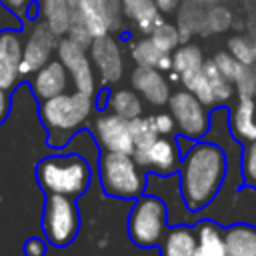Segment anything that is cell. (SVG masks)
<instances>
[{
    "label": "cell",
    "mask_w": 256,
    "mask_h": 256,
    "mask_svg": "<svg viewBox=\"0 0 256 256\" xmlns=\"http://www.w3.org/2000/svg\"><path fill=\"white\" fill-rule=\"evenodd\" d=\"M152 122H154V128L158 132V136H172L174 130H176V122H174V116L170 112H158L152 116Z\"/></svg>",
    "instance_id": "cell-34"
},
{
    "label": "cell",
    "mask_w": 256,
    "mask_h": 256,
    "mask_svg": "<svg viewBox=\"0 0 256 256\" xmlns=\"http://www.w3.org/2000/svg\"><path fill=\"white\" fill-rule=\"evenodd\" d=\"M120 0H78L72 8L68 38L88 48L94 38L110 34V30L120 28Z\"/></svg>",
    "instance_id": "cell-4"
},
{
    "label": "cell",
    "mask_w": 256,
    "mask_h": 256,
    "mask_svg": "<svg viewBox=\"0 0 256 256\" xmlns=\"http://www.w3.org/2000/svg\"><path fill=\"white\" fill-rule=\"evenodd\" d=\"M78 0H40L44 22L58 34H68L70 28V18H72V8L76 6Z\"/></svg>",
    "instance_id": "cell-23"
},
{
    "label": "cell",
    "mask_w": 256,
    "mask_h": 256,
    "mask_svg": "<svg viewBox=\"0 0 256 256\" xmlns=\"http://www.w3.org/2000/svg\"><path fill=\"white\" fill-rule=\"evenodd\" d=\"M232 26V12L222 4H212L204 8V26L200 34H218Z\"/></svg>",
    "instance_id": "cell-27"
},
{
    "label": "cell",
    "mask_w": 256,
    "mask_h": 256,
    "mask_svg": "<svg viewBox=\"0 0 256 256\" xmlns=\"http://www.w3.org/2000/svg\"><path fill=\"white\" fill-rule=\"evenodd\" d=\"M122 16L132 20L136 28L144 34H150L156 24L162 22L160 8L154 0H120Z\"/></svg>",
    "instance_id": "cell-18"
},
{
    "label": "cell",
    "mask_w": 256,
    "mask_h": 256,
    "mask_svg": "<svg viewBox=\"0 0 256 256\" xmlns=\"http://www.w3.org/2000/svg\"><path fill=\"white\" fill-rule=\"evenodd\" d=\"M150 40L156 44V48L162 52V54H172L178 46H180V32L174 24H168V22H160L154 26V30L148 34Z\"/></svg>",
    "instance_id": "cell-28"
},
{
    "label": "cell",
    "mask_w": 256,
    "mask_h": 256,
    "mask_svg": "<svg viewBox=\"0 0 256 256\" xmlns=\"http://www.w3.org/2000/svg\"><path fill=\"white\" fill-rule=\"evenodd\" d=\"M202 26H204V6H200L192 0H186L178 10L176 28L180 32V40L188 42L192 34L202 32Z\"/></svg>",
    "instance_id": "cell-25"
},
{
    "label": "cell",
    "mask_w": 256,
    "mask_h": 256,
    "mask_svg": "<svg viewBox=\"0 0 256 256\" xmlns=\"http://www.w3.org/2000/svg\"><path fill=\"white\" fill-rule=\"evenodd\" d=\"M168 108H170V114L174 116L176 132L182 138L190 142L204 138V134L210 128V114H208V108L190 90H178L170 94Z\"/></svg>",
    "instance_id": "cell-8"
},
{
    "label": "cell",
    "mask_w": 256,
    "mask_h": 256,
    "mask_svg": "<svg viewBox=\"0 0 256 256\" xmlns=\"http://www.w3.org/2000/svg\"><path fill=\"white\" fill-rule=\"evenodd\" d=\"M214 64H216V68L224 74V78H228L232 84L242 76V72H244V64L242 62H238L228 50H222V52H216L214 54Z\"/></svg>",
    "instance_id": "cell-32"
},
{
    "label": "cell",
    "mask_w": 256,
    "mask_h": 256,
    "mask_svg": "<svg viewBox=\"0 0 256 256\" xmlns=\"http://www.w3.org/2000/svg\"><path fill=\"white\" fill-rule=\"evenodd\" d=\"M160 246V256H192L196 248V230L186 224L166 230Z\"/></svg>",
    "instance_id": "cell-20"
},
{
    "label": "cell",
    "mask_w": 256,
    "mask_h": 256,
    "mask_svg": "<svg viewBox=\"0 0 256 256\" xmlns=\"http://www.w3.org/2000/svg\"><path fill=\"white\" fill-rule=\"evenodd\" d=\"M108 108L110 112L126 118V120H134L138 116H142V98L134 88H118L114 92L108 94Z\"/></svg>",
    "instance_id": "cell-24"
},
{
    "label": "cell",
    "mask_w": 256,
    "mask_h": 256,
    "mask_svg": "<svg viewBox=\"0 0 256 256\" xmlns=\"http://www.w3.org/2000/svg\"><path fill=\"white\" fill-rule=\"evenodd\" d=\"M166 226H168V212L164 200L150 194L138 196L126 220L128 238L138 248H154L162 242L166 234Z\"/></svg>",
    "instance_id": "cell-6"
},
{
    "label": "cell",
    "mask_w": 256,
    "mask_h": 256,
    "mask_svg": "<svg viewBox=\"0 0 256 256\" xmlns=\"http://www.w3.org/2000/svg\"><path fill=\"white\" fill-rule=\"evenodd\" d=\"M226 256H256V226L232 224L224 228Z\"/></svg>",
    "instance_id": "cell-21"
},
{
    "label": "cell",
    "mask_w": 256,
    "mask_h": 256,
    "mask_svg": "<svg viewBox=\"0 0 256 256\" xmlns=\"http://www.w3.org/2000/svg\"><path fill=\"white\" fill-rule=\"evenodd\" d=\"M58 46V34L42 20L36 22L30 36L24 42V56H22V78L34 74L44 64L50 62L52 52Z\"/></svg>",
    "instance_id": "cell-12"
},
{
    "label": "cell",
    "mask_w": 256,
    "mask_h": 256,
    "mask_svg": "<svg viewBox=\"0 0 256 256\" xmlns=\"http://www.w3.org/2000/svg\"><path fill=\"white\" fill-rule=\"evenodd\" d=\"M12 112V92L6 88H0V126L8 120Z\"/></svg>",
    "instance_id": "cell-37"
},
{
    "label": "cell",
    "mask_w": 256,
    "mask_h": 256,
    "mask_svg": "<svg viewBox=\"0 0 256 256\" xmlns=\"http://www.w3.org/2000/svg\"><path fill=\"white\" fill-rule=\"evenodd\" d=\"M202 72H204V76H206V80H208L210 94H212V104H214V106H220V104L228 102V100L234 96V92H236L234 84H232L228 78H224V74L216 68V64H214L212 58L204 62Z\"/></svg>",
    "instance_id": "cell-26"
},
{
    "label": "cell",
    "mask_w": 256,
    "mask_h": 256,
    "mask_svg": "<svg viewBox=\"0 0 256 256\" xmlns=\"http://www.w3.org/2000/svg\"><path fill=\"white\" fill-rule=\"evenodd\" d=\"M0 4H2L8 12H12L18 20H24L26 10L30 8V0H0Z\"/></svg>",
    "instance_id": "cell-36"
},
{
    "label": "cell",
    "mask_w": 256,
    "mask_h": 256,
    "mask_svg": "<svg viewBox=\"0 0 256 256\" xmlns=\"http://www.w3.org/2000/svg\"><path fill=\"white\" fill-rule=\"evenodd\" d=\"M230 128L236 140H242V142L256 140V98L254 96H238V102L232 108Z\"/></svg>",
    "instance_id": "cell-17"
},
{
    "label": "cell",
    "mask_w": 256,
    "mask_h": 256,
    "mask_svg": "<svg viewBox=\"0 0 256 256\" xmlns=\"http://www.w3.org/2000/svg\"><path fill=\"white\" fill-rule=\"evenodd\" d=\"M252 72H254V98H256V64H252Z\"/></svg>",
    "instance_id": "cell-41"
},
{
    "label": "cell",
    "mask_w": 256,
    "mask_h": 256,
    "mask_svg": "<svg viewBox=\"0 0 256 256\" xmlns=\"http://www.w3.org/2000/svg\"><path fill=\"white\" fill-rule=\"evenodd\" d=\"M154 2H156V6L160 8V12H172V10L178 6L180 0H154Z\"/></svg>",
    "instance_id": "cell-38"
},
{
    "label": "cell",
    "mask_w": 256,
    "mask_h": 256,
    "mask_svg": "<svg viewBox=\"0 0 256 256\" xmlns=\"http://www.w3.org/2000/svg\"><path fill=\"white\" fill-rule=\"evenodd\" d=\"M228 52L244 66L256 64V40L252 36L236 34L228 40Z\"/></svg>",
    "instance_id": "cell-31"
},
{
    "label": "cell",
    "mask_w": 256,
    "mask_h": 256,
    "mask_svg": "<svg viewBox=\"0 0 256 256\" xmlns=\"http://www.w3.org/2000/svg\"><path fill=\"white\" fill-rule=\"evenodd\" d=\"M42 232L50 246L64 248L80 232V210L74 198L46 194L42 208Z\"/></svg>",
    "instance_id": "cell-7"
},
{
    "label": "cell",
    "mask_w": 256,
    "mask_h": 256,
    "mask_svg": "<svg viewBox=\"0 0 256 256\" xmlns=\"http://www.w3.org/2000/svg\"><path fill=\"white\" fill-rule=\"evenodd\" d=\"M196 248L192 256H226L224 228L212 220H200L196 226Z\"/></svg>",
    "instance_id": "cell-19"
},
{
    "label": "cell",
    "mask_w": 256,
    "mask_h": 256,
    "mask_svg": "<svg viewBox=\"0 0 256 256\" xmlns=\"http://www.w3.org/2000/svg\"><path fill=\"white\" fill-rule=\"evenodd\" d=\"M86 50L88 48L76 44L68 36L66 38H60L58 40V46H56L58 60L68 70V74H70L76 90L94 96V92H96V78H94V68H92L90 54H86Z\"/></svg>",
    "instance_id": "cell-9"
},
{
    "label": "cell",
    "mask_w": 256,
    "mask_h": 256,
    "mask_svg": "<svg viewBox=\"0 0 256 256\" xmlns=\"http://www.w3.org/2000/svg\"><path fill=\"white\" fill-rule=\"evenodd\" d=\"M206 58L202 54V48L194 42H184L172 52V70L178 72L180 82L196 74L204 66Z\"/></svg>",
    "instance_id": "cell-22"
},
{
    "label": "cell",
    "mask_w": 256,
    "mask_h": 256,
    "mask_svg": "<svg viewBox=\"0 0 256 256\" xmlns=\"http://www.w3.org/2000/svg\"><path fill=\"white\" fill-rule=\"evenodd\" d=\"M130 56H132V60L136 62V66L158 68V62H160V58H162L164 54L156 48V44H154V42L150 40V36H148V38H140V40H136V42L132 44Z\"/></svg>",
    "instance_id": "cell-30"
},
{
    "label": "cell",
    "mask_w": 256,
    "mask_h": 256,
    "mask_svg": "<svg viewBox=\"0 0 256 256\" xmlns=\"http://www.w3.org/2000/svg\"><path fill=\"white\" fill-rule=\"evenodd\" d=\"M34 176L44 194L78 198L92 182V168L80 154H48L36 162Z\"/></svg>",
    "instance_id": "cell-3"
},
{
    "label": "cell",
    "mask_w": 256,
    "mask_h": 256,
    "mask_svg": "<svg viewBox=\"0 0 256 256\" xmlns=\"http://www.w3.org/2000/svg\"><path fill=\"white\" fill-rule=\"evenodd\" d=\"M242 178L248 186L256 188V140L248 142L242 154Z\"/></svg>",
    "instance_id": "cell-33"
},
{
    "label": "cell",
    "mask_w": 256,
    "mask_h": 256,
    "mask_svg": "<svg viewBox=\"0 0 256 256\" xmlns=\"http://www.w3.org/2000/svg\"><path fill=\"white\" fill-rule=\"evenodd\" d=\"M90 60L94 62L102 84H116L122 78L124 72V60H122V48L118 40L112 34H104L92 40L88 46Z\"/></svg>",
    "instance_id": "cell-14"
},
{
    "label": "cell",
    "mask_w": 256,
    "mask_h": 256,
    "mask_svg": "<svg viewBox=\"0 0 256 256\" xmlns=\"http://www.w3.org/2000/svg\"><path fill=\"white\" fill-rule=\"evenodd\" d=\"M130 132H132V140H134V152L148 148L158 138L152 116H138V118L130 120Z\"/></svg>",
    "instance_id": "cell-29"
},
{
    "label": "cell",
    "mask_w": 256,
    "mask_h": 256,
    "mask_svg": "<svg viewBox=\"0 0 256 256\" xmlns=\"http://www.w3.org/2000/svg\"><path fill=\"white\" fill-rule=\"evenodd\" d=\"M158 70L160 72H172V54H164L158 62Z\"/></svg>",
    "instance_id": "cell-39"
},
{
    "label": "cell",
    "mask_w": 256,
    "mask_h": 256,
    "mask_svg": "<svg viewBox=\"0 0 256 256\" xmlns=\"http://www.w3.org/2000/svg\"><path fill=\"white\" fill-rule=\"evenodd\" d=\"M132 88L152 106H162L168 104L170 98V82L164 76V72H160L158 68H148V66H136L132 76Z\"/></svg>",
    "instance_id": "cell-15"
},
{
    "label": "cell",
    "mask_w": 256,
    "mask_h": 256,
    "mask_svg": "<svg viewBox=\"0 0 256 256\" xmlns=\"http://www.w3.org/2000/svg\"><path fill=\"white\" fill-rule=\"evenodd\" d=\"M192 2H196L200 6H212V4H218L220 0H192Z\"/></svg>",
    "instance_id": "cell-40"
},
{
    "label": "cell",
    "mask_w": 256,
    "mask_h": 256,
    "mask_svg": "<svg viewBox=\"0 0 256 256\" xmlns=\"http://www.w3.org/2000/svg\"><path fill=\"white\" fill-rule=\"evenodd\" d=\"M22 252H24V256H46V252H48V242H46V238L32 236V238H28V240L22 244Z\"/></svg>",
    "instance_id": "cell-35"
},
{
    "label": "cell",
    "mask_w": 256,
    "mask_h": 256,
    "mask_svg": "<svg viewBox=\"0 0 256 256\" xmlns=\"http://www.w3.org/2000/svg\"><path fill=\"white\" fill-rule=\"evenodd\" d=\"M94 112V100L86 92H64L38 104V118L46 130L50 148H64L72 136L84 128Z\"/></svg>",
    "instance_id": "cell-2"
},
{
    "label": "cell",
    "mask_w": 256,
    "mask_h": 256,
    "mask_svg": "<svg viewBox=\"0 0 256 256\" xmlns=\"http://www.w3.org/2000/svg\"><path fill=\"white\" fill-rule=\"evenodd\" d=\"M140 168L142 166L134 160L132 154L102 152L98 160V176L104 194L120 200H136L142 196L146 176Z\"/></svg>",
    "instance_id": "cell-5"
},
{
    "label": "cell",
    "mask_w": 256,
    "mask_h": 256,
    "mask_svg": "<svg viewBox=\"0 0 256 256\" xmlns=\"http://www.w3.org/2000/svg\"><path fill=\"white\" fill-rule=\"evenodd\" d=\"M68 76L70 74L60 60H50L48 64H44L40 70L32 74V80H30L32 94L36 96L38 102L64 94L68 88Z\"/></svg>",
    "instance_id": "cell-16"
},
{
    "label": "cell",
    "mask_w": 256,
    "mask_h": 256,
    "mask_svg": "<svg viewBox=\"0 0 256 256\" xmlns=\"http://www.w3.org/2000/svg\"><path fill=\"white\" fill-rule=\"evenodd\" d=\"M22 56L24 40L18 30H0V88L14 92L22 80Z\"/></svg>",
    "instance_id": "cell-13"
},
{
    "label": "cell",
    "mask_w": 256,
    "mask_h": 256,
    "mask_svg": "<svg viewBox=\"0 0 256 256\" xmlns=\"http://www.w3.org/2000/svg\"><path fill=\"white\" fill-rule=\"evenodd\" d=\"M228 160L220 146L196 140L180 162V192L188 210L206 208L222 188Z\"/></svg>",
    "instance_id": "cell-1"
},
{
    "label": "cell",
    "mask_w": 256,
    "mask_h": 256,
    "mask_svg": "<svg viewBox=\"0 0 256 256\" xmlns=\"http://www.w3.org/2000/svg\"><path fill=\"white\" fill-rule=\"evenodd\" d=\"M134 160L142 166L148 168L160 176H170L180 168V144L172 136H158L148 148L136 150Z\"/></svg>",
    "instance_id": "cell-11"
},
{
    "label": "cell",
    "mask_w": 256,
    "mask_h": 256,
    "mask_svg": "<svg viewBox=\"0 0 256 256\" xmlns=\"http://www.w3.org/2000/svg\"><path fill=\"white\" fill-rule=\"evenodd\" d=\"M92 134L102 152H122V154H134V140L130 132V120L114 114V112H102L96 116L92 124Z\"/></svg>",
    "instance_id": "cell-10"
}]
</instances>
